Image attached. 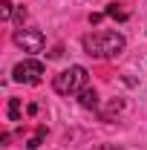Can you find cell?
Masks as SVG:
<instances>
[{"label":"cell","instance_id":"277c9868","mask_svg":"<svg viewBox=\"0 0 147 150\" xmlns=\"http://www.w3.org/2000/svg\"><path fill=\"white\" fill-rule=\"evenodd\" d=\"M15 43H18L23 52H40L46 46V38H43V32H37V29H18L15 32Z\"/></svg>","mask_w":147,"mask_h":150},{"label":"cell","instance_id":"8992f818","mask_svg":"<svg viewBox=\"0 0 147 150\" xmlns=\"http://www.w3.org/2000/svg\"><path fill=\"white\" fill-rule=\"evenodd\" d=\"M78 101H81V107H87V110H95V107H98V93H95L92 87H84V90L78 93Z\"/></svg>","mask_w":147,"mask_h":150},{"label":"cell","instance_id":"30bf717a","mask_svg":"<svg viewBox=\"0 0 147 150\" xmlns=\"http://www.w3.org/2000/svg\"><path fill=\"white\" fill-rule=\"evenodd\" d=\"M15 15V3L12 0H0V20H9Z\"/></svg>","mask_w":147,"mask_h":150},{"label":"cell","instance_id":"ba28073f","mask_svg":"<svg viewBox=\"0 0 147 150\" xmlns=\"http://www.w3.org/2000/svg\"><path fill=\"white\" fill-rule=\"evenodd\" d=\"M6 115H9V121H20V98H9Z\"/></svg>","mask_w":147,"mask_h":150},{"label":"cell","instance_id":"7a4b0ae2","mask_svg":"<svg viewBox=\"0 0 147 150\" xmlns=\"http://www.w3.org/2000/svg\"><path fill=\"white\" fill-rule=\"evenodd\" d=\"M87 87V69L84 67H69V69H64V72H58L52 78V90L58 95H72V93H81Z\"/></svg>","mask_w":147,"mask_h":150},{"label":"cell","instance_id":"7c38bea8","mask_svg":"<svg viewBox=\"0 0 147 150\" xmlns=\"http://www.w3.org/2000/svg\"><path fill=\"white\" fill-rule=\"evenodd\" d=\"M98 150H127V147H121V144H101Z\"/></svg>","mask_w":147,"mask_h":150},{"label":"cell","instance_id":"52a82bcc","mask_svg":"<svg viewBox=\"0 0 147 150\" xmlns=\"http://www.w3.org/2000/svg\"><path fill=\"white\" fill-rule=\"evenodd\" d=\"M104 15H107V18H115V20H118V23H124V20L130 18V15H127V12H124V9H121V6H118V3H110V6L104 9Z\"/></svg>","mask_w":147,"mask_h":150},{"label":"cell","instance_id":"9c48e42d","mask_svg":"<svg viewBox=\"0 0 147 150\" xmlns=\"http://www.w3.org/2000/svg\"><path fill=\"white\" fill-rule=\"evenodd\" d=\"M43 139H46V127H37L35 136L29 139V144H26V150H37L40 144H43Z\"/></svg>","mask_w":147,"mask_h":150},{"label":"cell","instance_id":"5b68a950","mask_svg":"<svg viewBox=\"0 0 147 150\" xmlns=\"http://www.w3.org/2000/svg\"><path fill=\"white\" fill-rule=\"evenodd\" d=\"M127 110V104H124V98H112L110 104L101 110V121H112V115H121V112Z\"/></svg>","mask_w":147,"mask_h":150},{"label":"cell","instance_id":"4fadbf2b","mask_svg":"<svg viewBox=\"0 0 147 150\" xmlns=\"http://www.w3.org/2000/svg\"><path fill=\"white\" fill-rule=\"evenodd\" d=\"M101 20H104V15H101V12H95V15H90V23H101Z\"/></svg>","mask_w":147,"mask_h":150},{"label":"cell","instance_id":"8fae6325","mask_svg":"<svg viewBox=\"0 0 147 150\" xmlns=\"http://www.w3.org/2000/svg\"><path fill=\"white\" fill-rule=\"evenodd\" d=\"M12 18L18 20V23H23V20H26V9H23V6H18V9H15V15H12Z\"/></svg>","mask_w":147,"mask_h":150},{"label":"cell","instance_id":"3957f363","mask_svg":"<svg viewBox=\"0 0 147 150\" xmlns=\"http://www.w3.org/2000/svg\"><path fill=\"white\" fill-rule=\"evenodd\" d=\"M43 75H46V69H43V64L35 61V58L20 61V64H15V69H12V78L18 84H40Z\"/></svg>","mask_w":147,"mask_h":150},{"label":"cell","instance_id":"6da1fadb","mask_svg":"<svg viewBox=\"0 0 147 150\" xmlns=\"http://www.w3.org/2000/svg\"><path fill=\"white\" fill-rule=\"evenodd\" d=\"M124 46H127V40L118 32H95V35L84 38V49L92 58H115L124 52Z\"/></svg>","mask_w":147,"mask_h":150}]
</instances>
